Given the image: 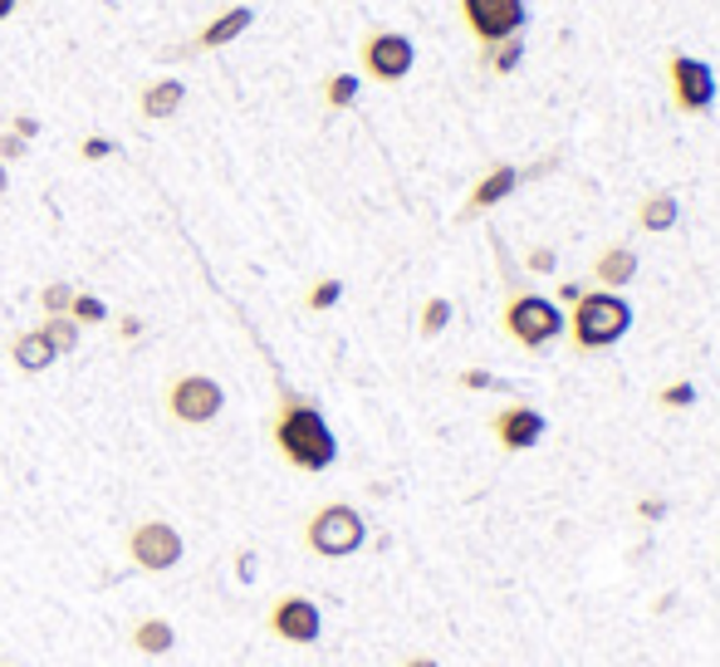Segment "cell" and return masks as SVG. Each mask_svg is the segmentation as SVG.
<instances>
[{
  "instance_id": "1",
  "label": "cell",
  "mask_w": 720,
  "mask_h": 667,
  "mask_svg": "<svg viewBox=\"0 0 720 667\" xmlns=\"http://www.w3.org/2000/svg\"><path fill=\"white\" fill-rule=\"evenodd\" d=\"M274 447L290 467L300 471H328L338 461V437L324 423V413L314 403H304L300 393H284L280 413H274Z\"/></svg>"
},
{
  "instance_id": "2",
  "label": "cell",
  "mask_w": 720,
  "mask_h": 667,
  "mask_svg": "<svg viewBox=\"0 0 720 667\" xmlns=\"http://www.w3.org/2000/svg\"><path fill=\"white\" fill-rule=\"evenodd\" d=\"M627 330H633V304L617 295V290H583L574 300L568 334H574L578 354H598V348L623 344Z\"/></svg>"
},
{
  "instance_id": "3",
  "label": "cell",
  "mask_w": 720,
  "mask_h": 667,
  "mask_svg": "<svg viewBox=\"0 0 720 667\" xmlns=\"http://www.w3.org/2000/svg\"><path fill=\"white\" fill-rule=\"evenodd\" d=\"M304 545L314 550L319 560H348L368 545V520L353 511L348 501H328L309 515L304 525Z\"/></svg>"
},
{
  "instance_id": "4",
  "label": "cell",
  "mask_w": 720,
  "mask_h": 667,
  "mask_svg": "<svg viewBox=\"0 0 720 667\" xmlns=\"http://www.w3.org/2000/svg\"><path fill=\"white\" fill-rule=\"evenodd\" d=\"M505 334L514 338L520 348H549L554 338H564L568 320L549 295H534V290H520V295L505 300V314H500Z\"/></svg>"
},
{
  "instance_id": "5",
  "label": "cell",
  "mask_w": 720,
  "mask_h": 667,
  "mask_svg": "<svg viewBox=\"0 0 720 667\" xmlns=\"http://www.w3.org/2000/svg\"><path fill=\"white\" fill-rule=\"evenodd\" d=\"M226 408V388L216 378H206V373H181V378H171L167 388V413L177 417V423L187 427H206L216 423Z\"/></svg>"
},
{
  "instance_id": "6",
  "label": "cell",
  "mask_w": 720,
  "mask_h": 667,
  "mask_svg": "<svg viewBox=\"0 0 720 667\" xmlns=\"http://www.w3.org/2000/svg\"><path fill=\"white\" fill-rule=\"evenodd\" d=\"M181 555H187V540H181L177 525L167 520H143V525L128 530V560L147 574H167L177 570Z\"/></svg>"
},
{
  "instance_id": "7",
  "label": "cell",
  "mask_w": 720,
  "mask_h": 667,
  "mask_svg": "<svg viewBox=\"0 0 720 667\" xmlns=\"http://www.w3.org/2000/svg\"><path fill=\"white\" fill-rule=\"evenodd\" d=\"M667 84H671V104L681 113H711L716 108V70L706 60H696V54H671L667 64Z\"/></svg>"
},
{
  "instance_id": "8",
  "label": "cell",
  "mask_w": 720,
  "mask_h": 667,
  "mask_svg": "<svg viewBox=\"0 0 720 667\" xmlns=\"http://www.w3.org/2000/svg\"><path fill=\"white\" fill-rule=\"evenodd\" d=\"M461 15L480 44H500L524 30L530 6H524V0H461Z\"/></svg>"
},
{
  "instance_id": "9",
  "label": "cell",
  "mask_w": 720,
  "mask_h": 667,
  "mask_svg": "<svg viewBox=\"0 0 720 667\" xmlns=\"http://www.w3.org/2000/svg\"><path fill=\"white\" fill-rule=\"evenodd\" d=\"M417 64V44L397 30H377V35L363 40V74L377 79V84H403Z\"/></svg>"
},
{
  "instance_id": "10",
  "label": "cell",
  "mask_w": 720,
  "mask_h": 667,
  "mask_svg": "<svg viewBox=\"0 0 720 667\" xmlns=\"http://www.w3.org/2000/svg\"><path fill=\"white\" fill-rule=\"evenodd\" d=\"M270 633L280 643L309 648V643H319V633H324V614H319L314 598L284 594V598H274V604H270Z\"/></svg>"
},
{
  "instance_id": "11",
  "label": "cell",
  "mask_w": 720,
  "mask_h": 667,
  "mask_svg": "<svg viewBox=\"0 0 720 667\" xmlns=\"http://www.w3.org/2000/svg\"><path fill=\"white\" fill-rule=\"evenodd\" d=\"M490 432H495V442L505 451H530L544 442L549 423L540 408H530V403H505L495 417H490Z\"/></svg>"
},
{
  "instance_id": "12",
  "label": "cell",
  "mask_w": 720,
  "mask_h": 667,
  "mask_svg": "<svg viewBox=\"0 0 720 667\" xmlns=\"http://www.w3.org/2000/svg\"><path fill=\"white\" fill-rule=\"evenodd\" d=\"M520 183H524L520 167H514V163H495V167H490V173L471 187V197H466V217H476V211H490V207H500V201H510Z\"/></svg>"
},
{
  "instance_id": "13",
  "label": "cell",
  "mask_w": 720,
  "mask_h": 667,
  "mask_svg": "<svg viewBox=\"0 0 720 667\" xmlns=\"http://www.w3.org/2000/svg\"><path fill=\"white\" fill-rule=\"evenodd\" d=\"M637 270H643V260H637L633 246H603V251L593 256V280H598V290L633 285Z\"/></svg>"
},
{
  "instance_id": "14",
  "label": "cell",
  "mask_w": 720,
  "mask_h": 667,
  "mask_svg": "<svg viewBox=\"0 0 720 667\" xmlns=\"http://www.w3.org/2000/svg\"><path fill=\"white\" fill-rule=\"evenodd\" d=\"M181 104H187V84L181 79H157V84L143 88V98H137V108H143L147 123H167L177 118Z\"/></svg>"
},
{
  "instance_id": "15",
  "label": "cell",
  "mask_w": 720,
  "mask_h": 667,
  "mask_svg": "<svg viewBox=\"0 0 720 667\" xmlns=\"http://www.w3.org/2000/svg\"><path fill=\"white\" fill-rule=\"evenodd\" d=\"M255 25V10L250 6H236V10H226V15H216L211 25H201V35H197V50H221V44H231L240 40L246 30Z\"/></svg>"
},
{
  "instance_id": "16",
  "label": "cell",
  "mask_w": 720,
  "mask_h": 667,
  "mask_svg": "<svg viewBox=\"0 0 720 667\" xmlns=\"http://www.w3.org/2000/svg\"><path fill=\"white\" fill-rule=\"evenodd\" d=\"M677 221H681V201L671 197V191H647L643 201H637V226L651 236H661V231H677Z\"/></svg>"
},
{
  "instance_id": "17",
  "label": "cell",
  "mask_w": 720,
  "mask_h": 667,
  "mask_svg": "<svg viewBox=\"0 0 720 667\" xmlns=\"http://www.w3.org/2000/svg\"><path fill=\"white\" fill-rule=\"evenodd\" d=\"M128 643L143 658H163V653L177 648V628L167 624V618H137L133 633H128Z\"/></svg>"
},
{
  "instance_id": "18",
  "label": "cell",
  "mask_w": 720,
  "mask_h": 667,
  "mask_svg": "<svg viewBox=\"0 0 720 667\" xmlns=\"http://www.w3.org/2000/svg\"><path fill=\"white\" fill-rule=\"evenodd\" d=\"M10 358H15V368H25V373H44L60 354H54V344L40 330H25L15 344H10Z\"/></svg>"
},
{
  "instance_id": "19",
  "label": "cell",
  "mask_w": 720,
  "mask_h": 667,
  "mask_svg": "<svg viewBox=\"0 0 720 667\" xmlns=\"http://www.w3.org/2000/svg\"><path fill=\"white\" fill-rule=\"evenodd\" d=\"M451 314H456V304H451V300H446V295H431L427 304H421L417 334H421V338H437V334H446V324H451Z\"/></svg>"
},
{
  "instance_id": "20",
  "label": "cell",
  "mask_w": 720,
  "mask_h": 667,
  "mask_svg": "<svg viewBox=\"0 0 720 667\" xmlns=\"http://www.w3.org/2000/svg\"><path fill=\"white\" fill-rule=\"evenodd\" d=\"M40 334L54 344V354H74V348H79V324L69 320V314H44Z\"/></svg>"
},
{
  "instance_id": "21",
  "label": "cell",
  "mask_w": 720,
  "mask_h": 667,
  "mask_svg": "<svg viewBox=\"0 0 720 667\" xmlns=\"http://www.w3.org/2000/svg\"><path fill=\"white\" fill-rule=\"evenodd\" d=\"M520 60H524V40H520V35H514V40H500V44H486V70L514 74V70H520Z\"/></svg>"
},
{
  "instance_id": "22",
  "label": "cell",
  "mask_w": 720,
  "mask_h": 667,
  "mask_svg": "<svg viewBox=\"0 0 720 667\" xmlns=\"http://www.w3.org/2000/svg\"><path fill=\"white\" fill-rule=\"evenodd\" d=\"M358 74H334V79H328V84H324V104L328 108H353V104H358Z\"/></svg>"
},
{
  "instance_id": "23",
  "label": "cell",
  "mask_w": 720,
  "mask_h": 667,
  "mask_svg": "<svg viewBox=\"0 0 720 667\" xmlns=\"http://www.w3.org/2000/svg\"><path fill=\"white\" fill-rule=\"evenodd\" d=\"M696 383L691 378H677V383H667V388L657 393V408H667V413H681V408H696Z\"/></svg>"
},
{
  "instance_id": "24",
  "label": "cell",
  "mask_w": 720,
  "mask_h": 667,
  "mask_svg": "<svg viewBox=\"0 0 720 667\" xmlns=\"http://www.w3.org/2000/svg\"><path fill=\"white\" fill-rule=\"evenodd\" d=\"M69 320H74V324H103V320H108V304H103L98 295L74 290V300H69Z\"/></svg>"
},
{
  "instance_id": "25",
  "label": "cell",
  "mask_w": 720,
  "mask_h": 667,
  "mask_svg": "<svg viewBox=\"0 0 720 667\" xmlns=\"http://www.w3.org/2000/svg\"><path fill=\"white\" fill-rule=\"evenodd\" d=\"M338 300H343V280H314V285H309V295H304L309 310H334Z\"/></svg>"
},
{
  "instance_id": "26",
  "label": "cell",
  "mask_w": 720,
  "mask_h": 667,
  "mask_svg": "<svg viewBox=\"0 0 720 667\" xmlns=\"http://www.w3.org/2000/svg\"><path fill=\"white\" fill-rule=\"evenodd\" d=\"M69 300H74V285H64V280H54V285L40 290V310L44 314H69Z\"/></svg>"
},
{
  "instance_id": "27",
  "label": "cell",
  "mask_w": 720,
  "mask_h": 667,
  "mask_svg": "<svg viewBox=\"0 0 720 667\" xmlns=\"http://www.w3.org/2000/svg\"><path fill=\"white\" fill-rule=\"evenodd\" d=\"M113 153H118V143L103 138V133H94V138L79 143V157H84V163H103V157H113Z\"/></svg>"
},
{
  "instance_id": "28",
  "label": "cell",
  "mask_w": 720,
  "mask_h": 667,
  "mask_svg": "<svg viewBox=\"0 0 720 667\" xmlns=\"http://www.w3.org/2000/svg\"><path fill=\"white\" fill-rule=\"evenodd\" d=\"M524 265H530L534 275H554V270H559V251H554V246H534V251L524 256Z\"/></svg>"
},
{
  "instance_id": "29",
  "label": "cell",
  "mask_w": 720,
  "mask_h": 667,
  "mask_svg": "<svg viewBox=\"0 0 720 667\" xmlns=\"http://www.w3.org/2000/svg\"><path fill=\"white\" fill-rule=\"evenodd\" d=\"M25 153H30V143L20 138V133H0V163H20Z\"/></svg>"
},
{
  "instance_id": "30",
  "label": "cell",
  "mask_w": 720,
  "mask_h": 667,
  "mask_svg": "<svg viewBox=\"0 0 720 667\" xmlns=\"http://www.w3.org/2000/svg\"><path fill=\"white\" fill-rule=\"evenodd\" d=\"M637 515L643 520H667V501H661V496H643V501H637Z\"/></svg>"
},
{
  "instance_id": "31",
  "label": "cell",
  "mask_w": 720,
  "mask_h": 667,
  "mask_svg": "<svg viewBox=\"0 0 720 667\" xmlns=\"http://www.w3.org/2000/svg\"><path fill=\"white\" fill-rule=\"evenodd\" d=\"M461 388H495V373H486V368H466V373H461Z\"/></svg>"
},
{
  "instance_id": "32",
  "label": "cell",
  "mask_w": 720,
  "mask_h": 667,
  "mask_svg": "<svg viewBox=\"0 0 720 667\" xmlns=\"http://www.w3.org/2000/svg\"><path fill=\"white\" fill-rule=\"evenodd\" d=\"M236 574H240V584H255V550H240V555H236Z\"/></svg>"
},
{
  "instance_id": "33",
  "label": "cell",
  "mask_w": 720,
  "mask_h": 667,
  "mask_svg": "<svg viewBox=\"0 0 720 667\" xmlns=\"http://www.w3.org/2000/svg\"><path fill=\"white\" fill-rule=\"evenodd\" d=\"M10 133H20V138H25V143H30V138H34V133H40V123H34V118H30V113H20V118H15V123H10Z\"/></svg>"
},
{
  "instance_id": "34",
  "label": "cell",
  "mask_w": 720,
  "mask_h": 667,
  "mask_svg": "<svg viewBox=\"0 0 720 667\" xmlns=\"http://www.w3.org/2000/svg\"><path fill=\"white\" fill-rule=\"evenodd\" d=\"M403 667H441V663H437V658H427V653H411V658H407Z\"/></svg>"
},
{
  "instance_id": "35",
  "label": "cell",
  "mask_w": 720,
  "mask_h": 667,
  "mask_svg": "<svg viewBox=\"0 0 720 667\" xmlns=\"http://www.w3.org/2000/svg\"><path fill=\"white\" fill-rule=\"evenodd\" d=\"M578 295H583V290L574 285V280H568V285H559V300H564V304H574Z\"/></svg>"
},
{
  "instance_id": "36",
  "label": "cell",
  "mask_w": 720,
  "mask_h": 667,
  "mask_svg": "<svg viewBox=\"0 0 720 667\" xmlns=\"http://www.w3.org/2000/svg\"><path fill=\"white\" fill-rule=\"evenodd\" d=\"M143 334V320H123V338H137Z\"/></svg>"
},
{
  "instance_id": "37",
  "label": "cell",
  "mask_w": 720,
  "mask_h": 667,
  "mask_svg": "<svg viewBox=\"0 0 720 667\" xmlns=\"http://www.w3.org/2000/svg\"><path fill=\"white\" fill-rule=\"evenodd\" d=\"M6 187H10V177H6V163H0V197H6Z\"/></svg>"
},
{
  "instance_id": "38",
  "label": "cell",
  "mask_w": 720,
  "mask_h": 667,
  "mask_svg": "<svg viewBox=\"0 0 720 667\" xmlns=\"http://www.w3.org/2000/svg\"><path fill=\"white\" fill-rule=\"evenodd\" d=\"M10 10H15V0H0V20H6V15H10Z\"/></svg>"
},
{
  "instance_id": "39",
  "label": "cell",
  "mask_w": 720,
  "mask_h": 667,
  "mask_svg": "<svg viewBox=\"0 0 720 667\" xmlns=\"http://www.w3.org/2000/svg\"><path fill=\"white\" fill-rule=\"evenodd\" d=\"M15 6H30V0H15Z\"/></svg>"
}]
</instances>
